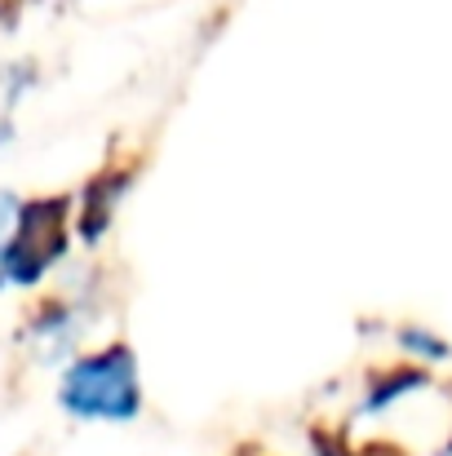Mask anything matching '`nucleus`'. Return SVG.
<instances>
[{
  "label": "nucleus",
  "instance_id": "f257e3e1",
  "mask_svg": "<svg viewBox=\"0 0 452 456\" xmlns=\"http://www.w3.org/2000/svg\"><path fill=\"white\" fill-rule=\"evenodd\" d=\"M53 399L76 426H134L147 408L143 363L129 341H107L71 354L58 368Z\"/></svg>",
  "mask_w": 452,
  "mask_h": 456
},
{
  "label": "nucleus",
  "instance_id": "f03ea898",
  "mask_svg": "<svg viewBox=\"0 0 452 456\" xmlns=\"http://www.w3.org/2000/svg\"><path fill=\"white\" fill-rule=\"evenodd\" d=\"M71 231H76V204L53 195V200H27L18 231L9 240V253L0 262V293L4 289H36L45 284L67 248H71Z\"/></svg>",
  "mask_w": 452,
  "mask_h": 456
},
{
  "label": "nucleus",
  "instance_id": "7ed1b4c3",
  "mask_svg": "<svg viewBox=\"0 0 452 456\" xmlns=\"http://www.w3.org/2000/svg\"><path fill=\"white\" fill-rule=\"evenodd\" d=\"M89 328H94V302L80 297V293H62L53 302L36 305V314L22 328V341H27V354L36 363L62 368L71 354L85 350Z\"/></svg>",
  "mask_w": 452,
  "mask_h": 456
},
{
  "label": "nucleus",
  "instance_id": "20e7f679",
  "mask_svg": "<svg viewBox=\"0 0 452 456\" xmlns=\"http://www.w3.org/2000/svg\"><path fill=\"white\" fill-rule=\"evenodd\" d=\"M125 186H129V173H125V177L103 173V177L89 182V191H85L80 204H76V235H80L85 244H98V240L107 235V226H111V217H116V208H120V200H125Z\"/></svg>",
  "mask_w": 452,
  "mask_h": 456
},
{
  "label": "nucleus",
  "instance_id": "39448f33",
  "mask_svg": "<svg viewBox=\"0 0 452 456\" xmlns=\"http://www.w3.org/2000/svg\"><path fill=\"white\" fill-rule=\"evenodd\" d=\"M399 341H404V354L417 359V368H422V363H440V359H448V346H444L440 337H431L426 328H408V332H399Z\"/></svg>",
  "mask_w": 452,
  "mask_h": 456
},
{
  "label": "nucleus",
  "instance_id": "423d86ee",
  "mask_svg": "<svg viewBox=\"0 0 452 456\" xmlns=\"http://www.w3.org/2000/svg\"><path fill=\"white\" fill-rule=\"evenodd\" d=\"M22 195H13V191H0V262H4V253H9V240H13V231H18V217H22Z\"/></svg>",
  "mask_w": 452,
  "mask_h": 456
}]
</instances>
